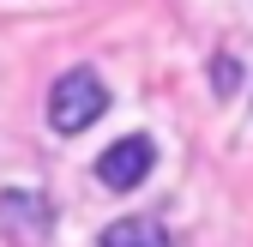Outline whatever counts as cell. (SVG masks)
<instances>
[{"instance_id": "6da1fadb", "label": "cell", "mask_w": 253, "mask_h": 247, "mask_svg": "<svg viewBox=\"0 0 253 247\" xmlns=\"http://www.w3.org/2000/svg\"><path fill=\"white\" fill-rule=\"evenodd\" d=\"M109 115V84L97 67H67L48 90V127L54 133H84Z\"/></svg>"}, {"instance_id": "7a4b0ae2", "label": "cell", "mask_w": 253, "mask_h": 247, "mask_svg": "<svg viewBox=\"0 0 253 247\" xmlns=\"http://www.w3.org/2000/svg\"><path fill=\"white\" fill-rule=\"evenodd\" d=\"M0 235L12 247H48L54 235V199L42 187H6L0 193Z\"/></svg>"}, {"instance_id": "3957f363", "label": "cell", "mask_w": 253, "mask_h": 247, "mask_svg": "<svg viewBox=\"0 0 253 247\" xmlns=\"http://www.w3.org/2000/svg\"><path fill=\"white\" fill-rule=\"evenodd\" d=\"M151 169H157V145L145 133L115 139L103 157H97V181H103L109 193H126V187H139V181H151Z\"/></svg>"}, {"instance_id": "277c9868", "label": "cell", "mask_w": 253, "mask_h": 247, "mask_svg": "<svg viewBox=\"0 0 253 247\" xmlns=\"http://www.w3.org/2000/svg\"><path fill=\"white\" fill-rule=\"evenodd\" d=\"M97 247H169V229L157 223V217H121L103 229Z\"/></svg>"}, {"instance_id": "5b68a950", "label": "cell", "mask_w": 253, "mask_h": 247, "mask_svg": "<svg viewBox=\"0 0 253 247\" xmlns=\"http://www.w3.org/2000/svg\"><path fill=\"white\" fill-rule=\"evenodd\" d=\"M235 84H241V60L235 54H217L211 60V90H217V97H235Z\"/></svg>"}]
</instances>
